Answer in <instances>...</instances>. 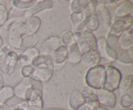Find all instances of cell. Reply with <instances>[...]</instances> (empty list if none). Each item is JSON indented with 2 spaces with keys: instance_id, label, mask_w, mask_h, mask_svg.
<instances>
[{
  "instance_id": "cell-1",
  "label": "cell",
  "mask_w": 133,
  "mask_h": 110,
  "mask_svg": "<svg viewBox=\"0 0 133 110\" xmlns=\"http://www.w3.org/2000/svg\"><path fill=\"white\" fill-rule=\"evenodd\" d=\"M105 78V67L98 65L90 67L86 73L85 83L88 87L95 90L103 89Z\"/></svg>"
},
{
  "instance_id": "cell-2",
  "label": "cell",
  "mask_w": 133,
  "mask_h": 110,
  "mask_svg": "<svg viewBox=\"0 0 133 110\" xmlns=\"http://www.w3.org/2000/svg\"><path fill=\"white\" fill-rule=\"evenodd\" d=\"M105 67V78L103 89L110 92H114L119 87L122 78L120 71L116 67L109 65Z\"/></svg>"
},
{
  "instance_id": "cell-3",
  "label": "cell",
  "mask_w": 133,
  "mask_h": 110,
  "mask_svg": "<svg viewBox=\"0 0 133 110\" xmlns=\"http://www.w3.org/2000/svg\"><path fill=\"white\" fill-rule=\"evenodd\" d=\"M18 62V54L12 49L6 53H0V72L6 76L12 75Z\"/></svg>"
},
{
  "instance_id": "cell-4",
  "label": "cell",
  "mask_w": 133,
  "mask_h": 110,
  "mask_svg": "<svg viewBox=\"0 0 133 110\" xmlns=\"http://www.w3.org/2000/svg\"><path fill=\"white\" fill-rule=\"evenodd\" d=\"M23 20L16 19L12 23L9 28V43L10 46L14 49L19 50L22 49V40H23V32L22 25Z\"/></svg>"
},
{
  "instance_id": "cell-5",
  "label": "cell",
  "mask_w": 133,
  "mask_h": 110,
  "mask_svg": "<svg viewBox=\"0 0 133 110\" xmlns=\"http://www.w3.org/2000/svg\"><path fill=\"white\" fill-rule=\"evenodd\" d=\"M132 23L133 18L132 14L123 18H115L113 19L111 26L108 31V34L119 38L130 27H132Z\"/></svg>"
},
{
  "instance_id": "cell-6",
  "label": "cell",
  "mask_w": 133,
  "mask_h": 110,
  "mask_svg": "<svg viewBox=\"0 0 133 110\" xmlns=\"http://www.w3.org/2000/svg\"><path fill=\"white\" fill-rule=\"evenodd\" d=\"M76 43L82 54L90 50H97V38L92 32L87 30L82 31Z\"/></svg>"
},
{
  "instance_id": "cell-7",
  "label": "cell",
  "mask_w": 133,
  "mask_h": 110,
  "mask_svg": "<svg viewBox=\"0 0 133 110\" xmlns=\"http://www.w3.org/2000/svg\"><path fill=\"white\" fill-rule=\"evenodd\" d=\"M96 93L100 105L109 109H112L115 107L117 97L114 92H110L101 89L96 90Z\"/></svg>"
},
{
  "instance_id": "cell-8",
  "label": "cell",
  "mask_w": 133,
  "mask_h": 110,
  "mask_svg": "<svg viewBox=\"0 0 133 110\" xmlns=\"http://www.w3.org/2000/svg\"><path fill=\"white\" fill-rule=\"evenodd\" d=\"M97 50L101 56V58H104L110 62H115L118 58V53L109 46L107 43L106 38H100L97 40Z\"/></svg>"
},
{
  "instance_id": "cell-9",
  "label": "cell",
  "mask_w": 133,
  "mask_h": 110,
  "mask_svg": "<svg viewBox=\"0 0 133 110\" xmlns=\"http://www.w3.org/2000/svg\"><path fill=\"white\" fill-rule=\"evenodd\" d=\"M41 25V20L39 17L35 16L23 20L22 32L23 37L36 34Z\"/></svg>"
},
{
  "instance_id": "cell-10",
  "label": "cell",
  "mask_w": 133,
  "mask_h": 110,
  "mask_svg": "<svg viewBox=\"0 0 133 110\" xmlns=\"http://www.w3.org/2000/svg\"><path fill=\"white\" fill-rule=\"evenodd\" d=\"M61 38L58 36H51L42 43L40 48V54L51 56L53 52L62 45Z\"/></svg>"
},
{
  "instance_id": "cell-11",
  "label": "cell",
  "mask_w": 133,
  "mask_h": 110,
  "mask_svg": "<svg viewBox=\"0 0 133 110\" xmlns=\"http://www.w3.org/2000/svg\"><path fill=\"white\" fill-rule=\"evenodd\" d=\"M68 48L66 45H62L58 47L52 54L51 58L54 63V71L57 69H60L66 63V60H68Z\"/></svg>"
},
{
  "instance_id": "cell-12",
  "label": "cell",
  "mask_w": 133,
  "mask_h": 110,
  "mask_svg": "<svg viewBox=\"0 0 133 110\" xmlns=\"http://www.w3.org/2000/svg\"><path fill=\"white\" fill-rule=\"evenodd\" d=\"M53 6V2L51 1H49V0L37 1L36 3L32 7H31L30 9L25 10V12L24 18L25 19H27V18L35 16L36 14L40 12L52 9Z\"/></svg>"
},
{
  "instance_id": "cell-13",
  "label": "cell",
  "mask_w": 133,
  "mask_h": 110,
  "mask_svg": "<svg viewBox=\"0 0 133 110\" xmlns=\"http://www.w3.org/2000/svg\"><path fill=\"white\" fill-rule=\"evenodd\" d=\"M34 83V78L32 77L23 78V80L18 84H17L14 88V95L19 99L25 100V95L26 92L31 87H32Z\"/></svg>"
},
{
  "instance_id": "cell-14",
  "label": "cell",
  "mask_w": 133,
  "mask_h": 110,
  "mask_svg": "<svg viewBox=\"0 0 133 110\" xmlns=\"http://www.w3.org/2000/svg\"><path fill=\"white\" fill-rule=\"evenodd\" d=\"M101 57L97 50H92L82 54L81 62L84 65L89 67L99 65Z\"/></svg>"
},
{
  "instance_id": "cell-15",
  "label": "cell",
  "mask_w": 133,
  "mask_h": 110,
  "mask_svg": "<svg viewBox=\"0 0 133 110\" xmlns=\"http://www.w3.org/2000/svg\"><path fill=\"white\" fill-rule=\"evenodd\" d=\"M40 54V51L36 47L29 48L24 50V51L18 56V60L23 66L31 65L33 60Z\"/></svg>"
},
{
  "instance_id": "cell-16",
  "label": "cell",
  "mask_w": 133,
  "mask_h": 110,
  "mask_svg": "<svg viewBox=\"0 0 133 110\" xmlns=\"http://www.w3.org/2000/svg\"><path fill=\"white\" fill-rule=\"evenodd\" d=\"M84 98L81 91L74 89L70 93L69 96L68 103L70 107L73 110H77L84 104Z\"/></svg>"
},
{
  "instance_id": "cell-17",
  "label": "cell",
  "mask_w": 133,
  "mask_h": 110,
  "mask_svg": "<svg viewBox=\"0 0 133 110\" xmlns=\"http://www.w3.org/2000/svg\"><path fill=\"white\" fill-rule=\"evenodd\" d=\"M31 65L34 68L43 69V68H53L54 69V63L52 58L49 56L39 54L32 61Z\"/></svg>"
},
{
  "instance_id": "cell-18",
  "label": "cell",
  "mask_w": 133,
  "mask_h": 110,
  "mask_svg": "<svg viewBox=\"0 0 133 110\" xmlns=\"http://www.w3.org/2000/svg\"><path fill=\"white\" fill-rule=\"evenodd\" d=\"M133 12V4L132 1H122L114 10L116 18H123L131 15Z\"/></svg>"
},
{
  "instance_id": "cell-19",
  "label": "cell",
  "mask_w": 133,
  "mask_h": 110,
  "mask_svg": "<svg viewBox=\"0 0 133 110\" xmlns=\"http://www.w3.org/2000/svg\"><path fill=\"white\" fill-rule=\"evenodd\" d=\"M53 73H54L53 68H35V71L31 77L39 80L41 82H47L51 78Z\"/></svg>"
},
{
  "instance_id": "cell-20",
  "label": "cell",
  "mask_w": 133,
  "mask_h": 110,
  "mask_svg": "<svg viewBox=\"0 0 133 110\" xmlns=\"http://www.w3.org/2000/svg\"><path fill=\"white\" fill-rule=\"evenodd\" d=\"M133 77L132 75H125L121 80L119 85V91L120 94H129L133 95Z\"/></svg>"
},
{
  "instance_id": "cell-21",
  "label": "cell",
  "mask_w": 133,
  "mask_h": 110,
  "mask_svg": "<svg viewBox=\"0 0 133 110\" xmlns=\"http://www.w3.org/2000/svg\"><path fill=\"white\" fill-rule=\"evenodd\" d=\"M118 43L122 50H127L133 46L132 27L118 38Z\"/></svg>"
},
{
  "instance_id": "cell-22",
  "label": "cell",
  "mask_w": 133,
  "mask_h": 110,
  "mask_svg": "<svg viewBox=\"0 0 133 110\" xmlns=\"http://www.w3.org/2000/svg\"><path fill=\"white\" fill-rule=\"evenodd\" d=\"M96 13H99L103 21V25L105 29L109 31L112 24V18L108 8L105 5L97 4L96 9Z\"/></svg>"
},
{
  "instance_id": "cell-23",
  "label": "cell",
  "mask_w": 133,
  "mask_h": 110,
  "mask_svg": "<svg viewBox=\"0 0 133 110\" xmlns=\"http://www.w3.org/2000/svg\"><path fill=\"white\" fill-rule=\"evenodd\" d=\"M81 92L84 97L85 104L92 105V106H96V105L99 104L95 89H92L90 87L86 86L82 89Z\"/></svg>"
},
{
  "instance_id": "cell-24",
  "label": "cell",
  "mask_w": 133,
  "mask_h": 110,
  "mask_svg": "<svg viewBox=\"0 0 133 110\" xmlns=\"http://www.w3.org/2000/svg\"><path fill=\"white\" fill-rule=\"evenodd\" d=\"M68 60L72 64H79L81 62L82 53L79 50L76 43L72 44L68 47Z\"/></svg>"
},
{
  "instance_id": "cell-25",
  "label": "cell",
  "mask_w": 133,
  "mask_h": 110,
  "mask_svg": "<svg viewBox=\"0 0 133 110\" xmlns=\"http://www.w3.org/2000/svg\"><path fill=\"white\" fill-rule=\"evenodd\" d=\"M133 47L129 48L127 50H122L118 55L117 61L122 64H131L133 62Z\"/></svg>"
},
{
  "instance_id": "cell-26",
  "label": "cell",
  "mask_w": 133,
  "mask_h": 110,
  "mask_svg": "<svg viewBox=\"0 0 133 110\" xmlns=\"http://www.w3.org/2000/svg\"><path fill=\"white\" fill-rule=\"evenodd\" d=\"M90 1L88 0H74L71 1L70 5V10L72 13H80L84 11L88 4Z\"/></svg>"
},
{
  "instance_id": "cell-27",
  "label": "cell",
  "mask_w": 133,
  "mask_h": 110,
  "mask_svg": "<svg viewBox=\"0 0 133 110\" xmlns=\"http://www.w3.org/2000/svg\"><path fill=\"white\" fill-rule=\"evenodd\" d=\"M36 1V0H14L11 1V4L14 8L19 10H26L32 7Z\"/></svg>"
},
{
  "instance_id": "cell-28",
  "label": "cell",
  "mask_w": 133,
  "mask_h": 110,
  "mask_svg": "<svg viewBox=\"0 0 133 110\" xmlns=\"http://www.w3.org/2000/svg\"><path fill=\"white\" fill-rule=\"evenodd\" d=\"M14 96V88L12 87L4 86L0 90V103H6Z\"/></svg>"
},
{
  "instance_id": "cell-29",
  "label": "cell",
  "mask_w": 133,
  "mask_h": 110,
  "mask_svg": "<svg viewBox=\"0 0 133 110\" xmlns=\"http://www.w3.org/2000/svg\"><path fill=\"white\" fill-rule=\"evenodd\" d=\"M38 38L36 34L32 36H27L23 38L22 40V49H29V48L35 47L36 44L38 43Z\"/></svg>"
},
{
  "instance_id": "cell-30",
  "label": "cell",
  "mask_w": 133,
  "mask_h": 110,
  "mask_svg": "<svg viewBox=\"0 0 133 110\" xmlns=\"http://www.w3.org/2000/svg\"><path fill=\"white\" fill-rule=\"evenodd\" d=\"M99 25V22L98 18H97V14L96 13H94L91 16L88 23L86 25L85 30L92 32L98 28Z\"/></svg>"
},
{
  "instance_id": "cell-31",
  "label": "cell",
  "mask_w": 133,
  "mask_h": 110,
  "mask_svg": "<svg viewBox=\"0 0 133 110\" xmlns=\"http://www.w3.org/2000/svg\"><path fill=\"white\" fill-rule=\"evenodd\" d=\"M61 39V41H62V43L66 45L68 47L72 44L76 43L74 37V33H73L72 31H68L64 32L62 34V38Z\"/></svg>"
},
{
  "instance_id": "cell-32",
  "label": "cell",
  "mask_w": 133,
  "mask_h": 110,
  "mask_svg": "<svg viewBox=\"0 0 133 110\" xmlns=\"http://www.w3.org/2000/svg\"><path fill=\"white\" fill-rule=\"evenodd\" d=\"M106 40L109 46L111 47L112 49H114V50H115L117 52L118 55L119 52L122 50V49H120L119 46V43H118V38L107 33V38Z\"/></svg>"
},
{
  "instance_id": "cell-33",
  "label": "cell",
  "mask_w": 133,
  "mask_h": 110,
  "mask_svg": "<svg viewBox=\"0 0 133 110\" xmlns=\"http://www.w3.org/2000/svg\"><path fill=\"white\" fill-rule=\"evenodd\" d=\"M133 104V95L129 94H122L120 95L119 105L123 108H129Z\"/></svg>"
},
{
  "instance_id": "cell-34",
  "label": "cell",
  "mask_w": 133,
  "mask_h": 110,
  "mask_svg": "<svg viewBox=\"0 0 133 110\" xmlns=\"http://www.w3.org/2000/svg\"><path fill=\"white\" fill-rule=\"evenodd\" d=\"M25 10L17 9L16 8H11L8 12V19H22V18H24Z\"/></svg>"
},
{
  "instance_id": "cell-35",
  "label": "cell",
  "mask_w": 133,
  "mask_h": 110,
  "mask_svg": "<svg viewBox=\"0 0 133 110\" xmlns=\"http://www.w3.org/2000/svg\"><path fill=\"white\" fill-rule=\"evenodd\" d=\"M8 19V10L6 5L4 3L0 4V24L1 26L3 25Z\"/></svg>"
},
{
  "instance_id": "cell-36",
  "label": "cell",
  "mask_w": 133,
  "mask_h": 110,
  "mask_svg": "<svg viewBox=\"0 0 133 110\" xmlns=\"http://www.w3.org/2000/svg\"><path fill=\"white\" fill-rule=\"evenodd\" d=\"M35 68L32 65H26L23 66L21 69V74L24 78L31 77L33 74Z\"/></svg>"
},
{
  "instance_id": "cell-37",
  "label": "cell",
  "mask_w": 133,
  "mask_h": 110,
  "mask_svg": "<svg viewBox=\"0 0 133 110\" xmlns=\"http://www.w3.org/2000/svg\"><path fill=\"white\" fill-rule=\"evenodd\" d=\"M77 110H109L101 105H96V106H92L84 103L81 107H79Z\"/></svg>"
},
{
  "instance_id": "cell-38",
  "label": "cell",
  "mask_w": 133,
  "mask_h": 110,
  "mask_svg": "<svg viewBox=\"0 0 133 110\" xmlns=\"http://www.w3.org/2000/svg\"><path fill=\"white\" fill-rule=\"evenodd\" d=\"M9 107H10V110H27L29 107V104L27 101L23 100V102L11 105Z\"/></svg>"
},
{
  "instance_id": "cell-39",
  "label": "cell",
  "mask_w": 133,
  "mask_h": 110,
  "mask_svg": "<svg viewBox=\"0 0 133 110\" xmlns=\"http://www.w3.org/2000/svg\"><path fill=\"white\" fill-rule=\"evenodd\" d=\"M44 107H40L38 106H29V105L28 108L27 110H43Z\"/></svg>"
},
{
  "instance_id": "cell-40",
  "label": "cell",
  "mask_w": 133,
  "mask_h": 110,
  "mask_svg": "<svg viewBox=\"0 0 133 110\" xmlns=\"http://www.w3.org/2000/svg\"><path fill=\"white\" fill-rule=\"evenodd\" d=\"M0 110H10V107L6 103H0Z\"/></svg>"
},
{
  "instance_id": "cell-41",
  "label": "cell",
  "mask_w": 133,
  "mask_h": 110,
  "mask_svg": "<svg viewBox=\"0 0 133 110\" xmlns=\"http://www.w3.org/2000/svg\"><path fill=\"white\" fill-rule=\"evenodd\" d=\"M4 87V78L2 74L0 72V90Z\"/></svg>"
},
{
  "instance_id": "cell-42",
  "label": "cell",
  "mask_w": 133,
  "mask_h": 110,
  "mask_svg": "<svg viewBox=\"0 0 133 110\" xmlns=\"http://www.w3.org/2000/svg\"><path fill=\"white\" fill-rule=\"evenodd\" d=\"M74 33V37L75 38V41H77L78 40V39L81 36V32H79V31H76V32H73Z\"/></svg>"
},
{
  "instance_id": "cell-43",
  "label": "cell",
  "mask_w": 133,
  "mask_h": 110,
  "mask_svg": "<svg viewBox=\"0 0 133 110\" xmlns=\"http://www.w3.org/2000/svg\"><path fill=\"white\" fill-rule=\"evenodd\" d=\"M2 45H3V40H2V38H1V36H0V49L2 47Z\"/></svg>"
},
{
  "instance_id": "cell-44",
  "label": "cell",
  "mask_w": 133,
  "mask_h": 110,
  "mask_svg": "<svg viewBox=\"0 0 133 110\" xmlns=\"http://www.w3.org/2000/svg\"><path fill=\"white\" fill-rule=\"evenodd\" d=\"M46 110H65V109H54V108H51V109H48Z\"/></svg>"
},
{
  "instance_id": "cell-45",
  "label": "cell",
  "mask_w": 133,
  "mask_h": 110,
  "mask_svg": "<svg viewBox=\"0 0 133 110\" xmlns=\"http://www.w3.org/2000/svg\"><path fill=\"white\" fill-rule=\"evenodd\" d=\"M58 2H60V3H62V2L67 3V2H68V1H58Z\"/></svg>"
},
{
  "instance_id": "cell-46",
  "label": "cell",
  "mask_w": 133,
  "mask_h": 110,
  "mask_svg": "<svg viewBox=\"0 0 133 110\" xmlns=\"http://www.w3.org/2000/svg\"><path fill=\"white\" fill-rule=\"evenodd\" d=\"M125 110H132V109H125Z\"/></svg>"
},
{
  "instance_id": "cell-47",
  "label": "cell",
  "mask_w": 133,
  "mask_h": 110,
  "mask_svg": "<svg viewBox=\"0 0 133 110\" xmlns=\"http://www.w3.org/2000/svg\"><path fill=\"white\" fill-rule=\"evenodd\" d=\"M0 27H1V24H0Z\"/></svg>"
}]
</instances>
